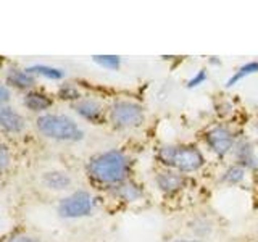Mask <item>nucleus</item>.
Wrapping results in <instances>:
<instances>
[{"instance_id": "11", "label": "nucleus", "mask_w": 258, "mask_h": 242, "mask_svg": "<svg viewBox=\"0 0 258 242\" xmlns=\"http://www.w3.org/2000/svg\"><path fill=\"white\" fill-rule=\"evenodd\" d=\"M44 184L50 189L61 191V189H67L71 184V177L67 173H61V171L45 173L44 174Z\"/></svg>"}, {"instance_id": "17", "label": "nucleus", "mask_w": 258, "mask_h": 242, "mask_svg": "<svg viewBox=\"0 0 258 242\" xmlns=\"http://www.w3.org/2000/svg\"><path fill=\"white\" fill-rule=\"evenodd\" d=\"M28 71L31 73V75H32V73H37V75L47 76V78H50V79H60V78H63V71L61 70L45 67V65H36V67H31Z\"/></svg>"}, {"instance_id": "1", "label": "nucleus", "mask_w": 258, "mask_h": 242, "mask_svg": "<svg viewBox=\"0 0 258 242\" xmlns=\"http://www.w3.org/2000/svg\"><path fill=\"white\" fill-rule=\"evenodd\" d=\"M129 160L123 152L110 150L89 163V173L102 184H121L129 176Z\"/></svg>"}, {"instance_id": "2", "label": "nucleus", "mask_w": 258, "mask_h": 242, "mask_svg": "<svg viewBox=\"0 0 258 242\" xmlns=\"http://www.w3.org/2000/svg\"><path fill=\"white\" fill-rule=\"evenodd\" d=\"M157 157L163 165L181 173L197 171L205 163L202 152L190 145H166L158 150Z\"/></svg>"}, {"instance_id": "20", "label": "nucleus", "mask_w": 258, "mask_h": 242, "mask_svg": "<svg viewBox=\"0 0 258 242\" xmlns=\"http://www.w3.org/2000/svg\"><path fill=\"white\" fill-rule=\"evenodd\" d=\"M8 163H10V153H8L5 145L0 144V171H2L4 168H7Z\"/></svg>"}, {"instance_id": "6", "label": "nucleus", "mask_w": 258, "mask_h": 242, "mask_svg": "<svg viewBox=\"0 0 258 242\" xmlns=\"http://www.w3.org/2000/svg\"><path fill=\"white\" fill-rule=\"evenodd\" d=\"M234 134L226 126H215L207 133V144L216 155H226L234 147Z\"/></svg>"}, {"instance_id": "12", "label": "nucleus", "mask_w": 258, "mask_h": 242, "mask_svg": "<svg viewBox=\"0 0 258 242\" xmlns=\"http://www.w3.org/2000/svg\"><path fill=\"white\" fill-rule=\"evenodd\" d=\"M24 105H26V107L32 111H42V110H47L48 107H50L52 100L44 94L29 92L26 95V99H24Z\"/></svg>"}, {"instance_id": "10", "label": "nucleus", "mask_w": 258, "mask_h": 242, "mask_svg": "<svg viewBox=\"0 0 258 242\" xmlns=\"http://www.w3.org/2000/svg\"><path fill=\"white\" fill-rule=\"evenodd\" d=\"M236 158H237L239 165L242 168H248V169L258 168V158L255 155V150L252 147V144H248V142L239 144L237 149H236Z\"/></svg>"}, {"instance_id": "22", "label": "nucleus", "mask_w": 258, "mask_h": 242, "mask_svg": "<svg viewBox=\"0 0 258 242\" xmlns=\"http://www.w3.org/2000/svg\"><path fill=\"white\" fill-rule=\"evenodd\" d=\"M10 100V91H8V87L0 84V103H5Z\"/></svg>"}, {"instance_id": "5", "label": "nucleus", "mask_w": 258, "mask_h": 242, "mask_svg": "<svg viewBox=\"0 0 258 242\" xmlns=\"http://www.w3.org/2000/svg\"><path fill=\"white\" fill-rule=\"evenodd\" d=\"M92 212V197L91 194L79 191L63 199L58 205V213L63 218H81L87 216Z\"/></svg>"}, {"instance_id": "8", "label": "nucleus", "mask_w": 258, "mask_h": 242, "mask_svg": "<svg viewBox=\"0 0 258 242\" xmlns=\"http://www.w3.org/2000/svg\"><path fill=\"white\" fill-rule=\"evenodd\" d=\"M0 128H4L8 133H20L24 128V119L15 110L0 107Z\"/></svg>"}, {"instance_id": "4", "label": "nucleus", "mask_w": 258, "mask_h": 242, "mask_svg": "<svg viewBox=\"0 0 258 242\" xmlns=\"http://www.w3.org/2000/svg\"><path fill=\"white\" fill-rule=\"evenodd\" d=\"M110 119L116 128H137L144 123L145 113L139 103L116 100L110 108Z\"/></svg>"}, {"instance_id": "14", "label": "nucleus", "mask_w": 258, "mask_h": 242, "mask_svg": "<svg viewBox=\"0 0 258 242\" xmlns=\"http://www.w3.org/2000/svg\"><path fill=\"white\" fill-rule=\"evenodd\" d=\"M256 73H258V62H250V63L244 65V67H240V68L231 76V79L228 81V87H232L236 83H239V81H242V79L247 78V76L256 75Z\"/></svg>"}, {"instance_id": "19", "label": "nucleus", "mask_w": 258, "mask_h": 242, "mask_svg": "<svg viewBox=\"0 0 258 242\" xmlns=\"http://www.w3.org/2000/svg\"><path fill=\"white\" fill-rule=\"evenodd\" d=\"M60 97L61 99H67V100H78V99H81V94L75 86L67 84L60 89Z\"/></svg>"}, {"instance_id": "18", "label": "nucleus", "mask_w": 258, "mask_h": 242, "mask_svg": "<svg viewBox=\"0 0 258 242\" xmlns=\"http://www.w3.org/2000/svg\"><path fill=\"white\" fill-rule=\"evenodd\" d=\"M94 62L99 63L103 68H108V70H118L121 65L119 56H116V55H95Z\"/></svg>"}, {"instance_id": "9", "label": "nucleus", "mask_w": 258, "mask_h": 242, "mask_svg": "<svg viewBox=\"0 0 258 242\" xmlns=\"http://www.w3.org/2000/svg\"><path fill=\"white\" fill-rule=\"evenodd\" d=\"M76 111L79 113L81 116L89 119V121H94V123H97V121L100 119L102 116V105L94 100V99H86V100H81L76 103Z\"/></svg>"}, {"instance_id": "7", "label": "nucleus", "mask_w": 258, "mask_h": 242, "mask_svg": "<svg viewBox=\"0 0 258 242\" xmlns=\"http://www.w3.org/2000/svg\"><path fill=\"white\" fill-rule=\"evenodd\" d=\"M157 186L160 188V191H163L166 194H174L179 189L184 188L185 179L181 173L177 171H163V173H158L157 177Z\"/></svg>"}, {"instance_id": "21", "label": "nucleus", "mask_w": 258, "mask_h": 242, "mask_svg": "<svg viewBox=\"0 0 258 242\" xmlns=\"http://www.w3.org/2000/svg\"><path fill=\"white\" fill-rule=\"evenodd\" d=\"M205 79H207V73H205V70H200V71H197V75L189 81L187 87L192 89V87H196V86H200Z\"/></svg>"}, {"instance_id": "23", "label": "nucleus", "mask_w": 258, "mask_h": 242, "mask_svg": "<svg viewBox=\"0 0 258 242\" xmlns=\"http://www.w3.org/2000/svg\"><path fill=\"white\" fill-rule=\"evenodd\" d=\"M8 242H37V240H34L32 237H28V236H16Z\"/></svg>"}, {"instance_id": "24", "label": "nucleus", "mask_w": 258, "mask_h": 242, "mask_svg": "<svg viewBox=\"0 0 258 242\" xmlns=\"http://www.w3.org/2000/svg\"><path fill=\"white\" fill-rule=\"evenodd\" d=\"M173 242H202V240H197V239H176Z\"/></svg>"}, {"instance_id": "13", "label": "nucleus", "mask_w": 258, "mask_h": 242, "mask_svg": "<svg viewBox=\"0 0 258 242\" xmlns=\"http://www.w3.org/2000/svg\"><path fill=\"white\" fill-rule=\"evenodd\" d=\"M8 83L16 86V87L26 89V87H31L32 84H34V76H32L29 71L12 70L10 73H8Z\"/></svg>"}, {"instance_id": "15", "label": "nucleus", "mask_w": 258, "mask_h": 242, "mask_svg": "<svg viewBox=\"0 0 258 242\" xmlns=\"http://www.w3.org/2000/svg\"><path fill=\"white\" fill-rule=\"evenodd\" d=\"M118 196L123 199V200H126V202H133V200H137L141 196H142V192H141V189L137 188V186H134V184H121V186H118Z\"/></svg>"}, {"instance_id": "16", "label": "nucleus", "mask_w": 258, "mask_h": 242, "mask_svg": "<svg viewBox=\"0 0 258 242\" xmlns=\"http://www.w3.org/2000/svg\"><path fill=\"white\" fill-rule=\"evenodd\" d=\"M244 176H245V169L240 165H234V166L226 169V173L223 176V181L229 183V184H239L242 179H244Z\"/></svg>"}, {"instance_id": "3", "label": "nucleus", "mask_w": 258, "mask_h": 242, "mask_svg": "<svg viewBox=\"0 0 258 242\" xmlns=\"http://www.w3.org/2000/svg\"><path fill=\"white\" fill-rule=\"evenodd\" d=\"M39 133L55 141L76 142L84 137L81 129L75 121L64 115H44L37 118Z\"/></svg>"}]
</instances>
